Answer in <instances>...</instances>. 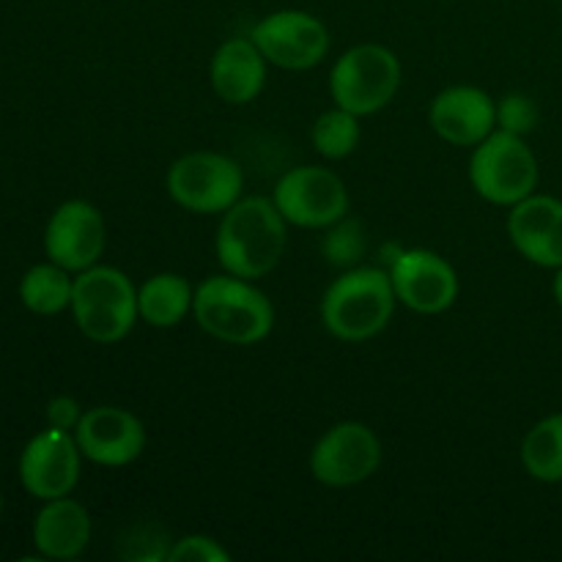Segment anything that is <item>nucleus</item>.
<instances>
[{
	"mask_svg": "<svg viewBox=\"0 0 562 562\" xmlns=\"http://www.w3.org/2000/svg\"><path fill=\"white\" fill-rule=\"evenodd\" d=\"M272 198H239L223 212L217 228V261L228 274L245 280L267 278L285 252L289 228Z\"/></svg>",
	"mask_w": 562,
	"mask_h": 562,
	"instance_id": "f257e3e1",
	"label": "nucleus"
},
{
	"mask_svg": "<svg viewBox=\"0 0 562 562\" xmlns=\"http://www.w3.org/2000/svg\"><path fill=\"white\" fill-rule=\"evenodd\" d=\"M192 316L198 327L220 344L256 346L274 329V307L252 280L212 274L195 285Z\"/></svg>",
	"mask_w": 562,
	"mask_h": 562,
	"instance_id": "f03ea898",
	"label": "nucleus"
},
{
	"mask_svg": "<svg viewBox=\"0 0 562 562\" xmlns=\"http://www.w3.org/2000/svg\"><path fill=\"white\" fill-rule=\"evenodd\" d=\"M395 291L390 272L379 267H351L329 283L322 296V324L344 344L376 338L395 313Z\"/></svg>",
	"mask_w": 562,
	"mask_h": 562,
	"instance_id": "7ed1b4c3",
	"label": "nucleus"
},
{
	"mask_svg": "<svg viewBox=\"0 0 562 562\" xmlns=\"http://www.w3.org/2000/svg\"><path fill=\"white\" fill-rule=\"evenodd\" d=\"M77 329L93 344H121L140 318L137 289L119 267H93L75 274V294L69 305Z\"/></svg>",
	"mask_w": 562,
	"mask_h": 562,
	"instance_id": "20e7f679",
	"label": "nucleus"
},
{
	"mask_svg": "<svg viewBox=\"0 0 562 562\" xmlns=\"http://www.w3.org/2000/svg\"><path fill=\"white\" fill-rule=\"evenodd\" d=\"M541 168L521 135L494 130L472 148L470 184L494 206H516L538 190Z\"/></svg>",
	"mask_w": 562,
	"mask_h": 562,
	"instance_id": "39448f33",
	"label": "nucleus"
},
{
	"mask_svg": "<svg viewBox=\"0 0 562 562\" xmlns=\"http://www.w3.org/2000/svg\"><path fill=\"white\" fill-rule=\"evenodd\" d=\"M401 60L384 44H357L346 49L329 71V93L338 108L373 115L387 108L401 88Z\"/></svg>",
	"mask_w": 562,
	"mask_h": 562,
	"instance_id": "423d86ee",
	"label": "nucleus"
},
{
	"mask_svg": "<svg viewBox=\"0 0 562 562\" xmlns=\"http://www.w3.org/2000/svg\"><path fill=\"white\" fill-rule=\"evenodd\" d=\"M170 201L192 214H223L245 190L239 162L217 151H192L176 159L165 176Z\"/></svg>",
	"mask_w": 562,
	"mask_h": 562,
	"instance_id": "0eeeda50",
	"label": "nucleus"
},
{
	"mask_svg": "<svg viewBox=\"0 0 562 562\" xmlns=\"http://www.w3.org/2000/svg\"><path fill=\"white\" fill-rule=\"evenodd\" d=\"M272 201L285 223L313 231H324L344 220L351 206L346 181L322 165H300L280 176Z\"/></svg>",
	"mask_w": 562,
	"mask_h": 562,
	"instance_id": "6e6552de",
	"label": "nucleus"
},
{
	"mask_svg": "<svg viewBox=\"0 0 562 562\" xmlns=\"http://www.w3.org/2000/svg\"><path fill=\"white\" fill-rule=\"evenodd\" d=\"M382 464V442L376 431L360 420L335 423L311 450V472L322 486H360L376 475Z\"/></svg>",
	"mask_w": 562,
	"mask_h": 562,
	"instance_id": "1a4fd4ad",
	"label": "nucleus"
},
{
	"mask_svg": "<svg viewBox=\"0 0 562 562\" xmlns=\"http://www.w3.org/2000/svg\"><path fill=\"white\" fill-rule=\"evenodd\" d=\"M390 280H393L395 300L420 316H437L450 311L459 300V272L453 263L439 252L426 247L398 250L390 261Z\"/></svg>",
	"mask_w": 562,
	"mask_h": 562,
	"instance_id": "9d476101",
	"label": "nucleus"
},
{
	"mask_svg": "<svg viewBox=\"0 0 562 562\" xmlns=\"http://www.w3.org/2000/svg\"><path fill=\"white\" fill-rule=\"evenodd\" d=\"M267 64L285 71H305L329 53V31L318 16L300 9H280L263 16L250 31Z\"/></svg>",
	"mask_w": 562,
	"mask_h": 562,
	"instance_id": "9b49d317",
	"label": "nucleus"
},
{
	"mask_svg": "<svg viewBox=\"0 0 562 562\" xmlns=\"http://www.w3.org/2000/svg\"><path fill=\"white\" fill-rule=\"evenodd\" d=\"M82 453L75 434L47 426L25 445L20 456V483L31 497H69L80 481Z\"/></svg>",
	"mask_w": 562,
	"mask_h": 562,
	"instance_id": "f8f14e48",
	"label": "nucleus"
},
{
	"mask_svg": "<svg viewBox=\"0 0 562 562\" xmlns=\"http://www.w3.org/2000/svg\"><path fill=\"white\" fill-rule=\"evenodd\" d=\"M108 247V223L88 201H66L49 217L44 231V252L71 274L93 267Z\"/></svg>",
	"mask_w": 562,
	"mask_h": 562,
	"instance_id": "ddd939ff",
	"label": "nucleus"
},
{
	"mask_svg": "<svg viewBox=\"0 0 562 562\" xmlns=\"http://www.w3.org/2000/svg\"><path fill=\"white\" fill-rule=\"evenodd\" d=\"M75 439L82 459L99 467H126L146 450V426L124 406H93L77 423Z\"/></svg>",
	"mask_w": 562,
	"mask_h": 562,
	"instance_id": "4468645a",
	"label": "nucleus"
},
{
	"mask_svg": "<svg viewBox=\"0 0 562 562\" xmlns=\"http://www.w3.org/2000/svg\"><path fill=\"white\" fill-rule=\"evenodd\" d=\"M428 124L450 146H472L497 130V102L483 88L453 86L428 104Z\"/></svg>",
	"mask_w": 562,
	"mask_h": 562,
	"instance_id": "2eb2a0df",
	"label": "nucleus"
},
{
	"mask_svg": "<svg viewBox=\"0 0 562 562\" xmlns=\"http://www.w3.org/2000/svg\"><path fill=\"white\" fill-rule=\"evenodd\" d=\"M508 236L525 261L543 269L562 267V201L538 195L510 206Z\"/></svg>",
	"mask_w": 562,
	"mask_h": 562,
	"instance_id": "dca6fc26",
	"label": "nucleus"
},
{
	"mask_svg": "<svg viewBox=\"0 0 562 562\" xmlns=\"http://www.w3.org/2000/svg\"><path fill=\"white\" fill-rule=\"evenodd\" d=\"M267 58L250 36H236L214 49L209 82L223 102L250 104L267 86Z\"/></svg>",
	"mask_w": 562,
	"mask_h": 562,
	"instance_id": "f3484780",
	"label": "nucleus"
},
{
	"mask_svg": "<svg viewBox=\"0 0 562 562\" xmlns=\"http://www.w3.org/2000/svg\"><path fill=\"white\" fill-rule=\"evenodd\" d=\"M91 543V516L71 497L47 499L33 519V547L47 560H77Z\"/></svg>",
	"mask_w": 562,
	"mask_h": 562,
	"instance_id": "a211bd4d",
	"label": "nucleus"
},
{
	"mask_svg": "<svg viewBox=\"0 0 562 562\" xmlns=\"http://www.w3.org/2000/svg\"><path fill=\"white\" fill-rule=\"evenodd\" d=\"M195 289L184 274L159 272L137 289V311L148 327H179L192 313Z\"/></svg>",
	"mask_w": 562,
	"mask_h": 562,
	"instance_id": "6ab92c4d",
	"label": "nucleus"
},
{
	"mask_svg": "<svg viewBox=\"0 0 562 562\" xmlns=\"http://www.w3.org/2000/svg\"><path fill=\"white\" fill-rule=\"evenodd\" d=\"M75 278L58 263H36L20 280V300L36 316H58L71 305Z\"/></svg>",
	"mask_w": 562,
	"mask_h": 562,
	"instance_id": "aec40b11",
	"label": "nucleus"
},
{
	"mask_svg": "<svg viewBox=\"0 0 562 562\" xmlns=\"http://www.w3.org/2000/svg\"><path fill=\"white\" fill-rule=\"evenodd\" d=\"M521 464L538 483H562V412L543 417L521 442Z\"/></svg>",
	"mask_w": 562,
	"mask_h": 562,
	"instance_id": "412c9836",
	"label": "nucleus"
},
{
	"mask_svg": "<svg viewBox=\"0 0 562 562\" xmlns=\"http://www.w3.org/2000/svg\"><path fill=\"white\" fill-rule=\"evenodd\" d=\"M360 115L349 113V110L338 108V104H335L333 110H324V113L313 121V148H316L324 159H329V162H338V159H346L349 154H355V148L360 146Z\"/></svg>",
	"mask_w": 562,
	"mask_h": 562,
	"instance_id": "4be33fe9",
	"label": "nucleus"
},
{
	"mask_svg": "<svg viewBox=\"0 0 562 562\" xmlns=\"http://www.w3.org/2000/svg\"><path fill=\"white\" fill-rule=\"evenodd\" d=\"M324 231H327V236H324L322 241V250L329 263L351 269L362 256H366V231H362V225L357 223V220H351L349 214Z\"/></svg>",
	"mask_w": 562,
	"mask_h": 562,
	"instance_id": "5701e85b",
	"label": "nucleus"
},
{
	"mask_svg": "<svg viewBox=\"0 0 562 562\" xmlns=\"http://www.w3.org/2000/svg\"><path fill=\"white\" fill-rule=\"evenodd\" d=\"M538 126V104L527 93H508L497 102V130L510 135H530Z\"/></svg>",
	"mask_w": 562,
	"mask_h": 562,
	"instance_id": "b1692460",
	"label": "nucleus"
},
{
	"mask_svg": "<svg viewBox=\"0 0 562 562\" xmlns=\"http://www.w3.org/2000/svg\"><path fill=\"white\" fill-rule=\"evenodd\" d=\"M168 562H231V552L212 536H184L170 547Z\"/></svg>",
	"mask_w": 562,
	"mask_h": 562,
	"instance_id": "393cba45",
	"label": "nucleus"
},
{
	"mask_svg": "<svg viewBox=\"0 0 562 562\" xmlns=\"http://www.w3.org/2000/svg\"><path fill=\"white\" fill-rule=\"evenodd\" d=\"M82 415H86V412H82V406L77 404L71 395H58V398H53L47 404V423L53 428H64V431L75 434Z\"/></svg>",
	"mask_w": 562,
	"mask_h": 562,
	"instance_id": "a878e982",
	"label": "nucleus"
},
{
	"mask_svg": "<svg viewBox=\"0 0 562 562\" xmlns=\"http://www.w3.org/2000/svg\"><path fill=\"white\" fill-rule=\"evenodd\" d=\"M552 291H554V300H558V305L562 307V267L558 269V274H554Z\"/></svg>",
	"mask_w": 562,
	"mask_h": 562,
	"instance_id": "bb28decb",
	"label": "nucleus"
},
{
	"mask_svg": "<svg viewBox=\"0 0 562 562\" xmlns=\"http://www.w3.org/2000/svg\"><path fill=\"white\" fill-rule=\"evenodd\" d=\"M0 516H3V494H0Z\"/></svg>",
	"mask_w": 562,
	"mask_h": 562,
	"instance_id": "cd10ccee",
	"label": "nucleus"
}]
</instances>
